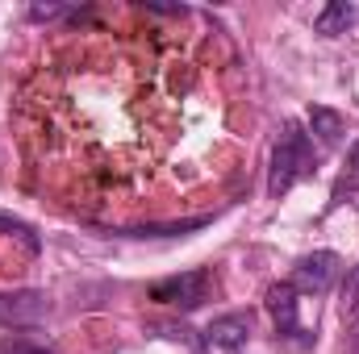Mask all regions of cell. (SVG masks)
Returning <instances> with one entry per match:
<instances>
[{
    "mask_svg": "<svg viewBox=\"0 0 359 354\" xmlns=\"http://www.w3.org/2000/svg\"><path fill=\"white\" fill-rule=\"evenodd\" d=\"M318 155H313V142L309 134L297 125V121H284L280 138H276V150H271V176H268V196H284L297 179H305L313 171Z\"/></svg>",
    "mask_w": 359,
    "mask_h": 354,
    "instance_id": "cell-1",
    "label": "cell"
},
{
    "mask_svg": "<svg viewBox=\"0 0 359 354\" xmlns=\"http://www.w3.org/2000/svg\"><path fill=\"white\" fill-rule=\"evenodd\" d=\"M209 296V271L196 267V271H184V275H168V279H155L151 283V300L155 304H168L180 313H192L196 304H205Z\"/></svg>",
    "mask_w": 359,
    "mask_h": 354,
    "instance_id": "cell-2",
    "label": "cell"
},
{
    "mask_svg": "<svg viewBox=\"0 0 359 354\" xmlns=\"http://www.w3.org/2000/svg\"><path fill=\"white\" fill-rule=\"evenodd\" d=\"M46 313H50V300L42 292H0V325L4 330L42 325Z\"/></svg>",
    "mask_w": 359,
    "mask_h": 354,
    "instance_id": "cell-3",
    "label": "cell"
},
{
    "mask_svg": "<svg viewBox=\"0 0 359 354\" xmlns=\"http://www.w3.org/2000/svg\"><path fill=\"white\" fill-rule=\"evenodd\" d=\"M334 275H339V255L334 250H313V255H305L301 263L292 267V288L297 292H313V296H322L330 283H334Z\"/></svg>",
    "mask_w": 359,
    "mask_h": 354,
    "instance_id": "cell-4",
    "label": "cell"
},
{
    "mask_svg": "<svg viewBox=\"0 0 359 354\" xmlns=\"http://www.w3.org/2000/svg\"><path fill=\"white\" fill-rule=\"evenodd\" d=\"M247 338H251V313H226V317H217L205 330L201 346L213 354H230V351H238V346H247Z\"/></svg>",
    "mask_w": 359,
    "mask_h": 354,
    "instance_id": "cell-5",
    "label": "cell"
},
{
    "mask_svg": "<svg viewBox=\"0 0 359 354\" xmlns=\"http://www.w3.org/2000/svg\"><path fill=\"white\" fill-rule=\"evenodd\" d=\"M297 288L284 279V283H271L268 288V313H271V321H276V334L280 338H288V342H301L297 334H301V321H297Z\"/></svg>",
    "mask_w": 359,
    "mask_h": 354,
    "instance_id": "cell-6",
    "label": "cell"
},
{
    "mask_svg": "<svg viewBox=\"0 0 359 354\" xmlns=\"http://www.w3.org/2000/svg\"><path fill=\"white\" fill-rule=\"evenodd\" d=\"M351 25H359V4H347V0H330L318 17H313V29L334 38V34H347Z\"/></svg>",
    "mask_w": 359,
    "mask_h": 354,
    "instance_id": "cell-7",
    "label": "cell"
},
{
    "mask_svg": "<svg viewBox=\"0 0 359 354\" xmlns=\"http://www.w3.org/2000/svg\"><path fill=\"white\" fill-rule=\"evenodd\" d=\"M309 125H313V134H318V142H322V146H334V142L343 138V117H339L334 108L313 104V108H309Z\"/></svg>",
    "mask_w": 359,
    "mask_h": 354,
    "instance_id": "cell-8",
    "label": "cell"
},
{
    "mask_svg": "<svg viewBox=\"0 0 359 354\" xmlns=\"http://www.w3.org/2000/svg\"><path fill=\"white\" fill-rule=\"evenodd\" d=\"M339 313H343L347 325L359 321V263L347 271V279H343V288H339Z\"/></svg>",
    "mask_w": 359,
    "mask_h": 354,
    "instance_id": "cell-9",
    "label": "cell"
},
{
    "mask_svg": "<svg viewBox=\"0 0 359 354\" xmlns=\"http://www.w3.org/2000/svg\"><path fill=\"white\" fill-rule=\"evenodd\" d=\"M359 192V138L351 142V150H347V163H343V176L334 183V200H347V196H355Z\"/></svg>",
    "mask_w": 359,
    "mask_h": 354,
    "instance_id": "cell-10",
    "label": "cell"
},
{
    "mask_svg": "<svg viewBox=\"0 0 359 354\" xmlns=\"http://www.w3.org/2000/svg\"><path fill=\"white\" fill-rule=\"evenodd\" d=\"M0 354H55V351H46L29 338H0Z\"/></svg>",
    "mask_w": 359,
    "mask_h": 354,
    "instance_id": "cell-11",
    "label": "cell"
},
{
    "mask_svg": "<svg viewBox=\"0 0 359 354\" xmlns=\"http://www.w3.org/2000/svg\"><path fill=\"white\" fill-rule=\"evenodd\" d=\"M0 229H8V234L25 238V246H29V250H38V238L29 234V225H21V221H13V217H0Z\"/></svg>",
    "mask_w": 359,
    "mask_h": 354,
    "instance_id": "cell-12",
    "label": "cell"
}]
</instances>
